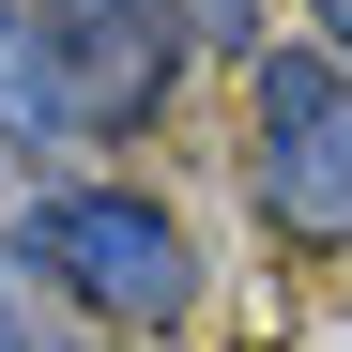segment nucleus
Segmentation results:
<instances>
[{
  "label": "nucleus",
  "mask_w": 352,
  "mask_h": 352,
  "mask_svg": "<svg viewBox=\"0 0 352 352\" xmlns=\"http://www.w3.org/2000/svg\"><path fill=\"white\" fill-rule=\"evenodd\" d=\"M31 261L62 276L77 307H107V322H184V307H199L184 230H168L138 184H62V199H31Z\"/></svg>",
  "instance_id": "f257e3e1"
},
{
  "label": "nucleus",
  "mask_w": 352,
  "mask_h": 352,
  "mask_svg": "<svg viewBox=\"0 0 352 352\" xmlns=\"http://www.w3.org/2000/svg\"><path fill=\"white\" fill-rule=\"evenodd\" d=\"M245 184L291 245H352V62L261 46V168Z\"/></svg>",
  "instance_id": "f03ea898"
},
{
  "label": "nucleus",
  "mask_w": 352,
  "mask_h": 352,
  "mask_svg": "<svg viewBox=\"0 0 352 352\" xmlns=\"http://www.w3.org/2000/svg\"><path fill=\"white\" fill-rule=\"evenodd\" d=\"M46 46H62V107L92 138H138L153 107H168V77H184V16H168V0H62V16H46Z\"/></svg>",
  "instance_id": "7ed1b4c3"
},
{
  "label": "nucleus",
  "mask_w": 352,
  "mask_h": 352,
  "mask_svg": "<svg viewBox=\"0 0 352 352\" xmlns=\"http://www.w3.org/2000/svg\"><path fill=\"white\" fill-rule=\"evenodd\" d=\"M62 123H77V107H62V46L0 0V153H16V138H62Z\"/></svg>",
  "instance_id": "20e7f679"
},
{
  "label": "nucleus",
  "mask_w": 352,
  "mask_h": 352,
  "mask_svg": "<svg viewBox=\"0 0 352 352\" xmlns=\"http://www.w3.org/2000/svg\"><path fill=\"white\" fill-rule=\"evenodd\" d=\"M168 16H184L199 46H261V0H168Z\"/></svg>",
  "instance_id": "39448f33"
},
{
  "label": "nucleus",
  "mask_w": 352,
  "mask_h": 352,
  "mask_svg": "<svg viewBox=\"0 0 352 352\" xmlns=\"http://www.w3.org/2000/svg\"><path fill=\"white\" fill-rule=\"evenodd\" d=\"M307 16H322V62H352V0H307Z\"/></svg>",
  "instance_id": "423d86ee"
},
{
  "label": "nucleus",
  "mask_w": 352,
  "mask_h": 352,
  "mask_svg": "<svg viewBox=\"0 0 352 352\" xmlns=\"http://www.w3.org/2000/svg\"><path fill=\"white\" fill-rule=\"evenodd\" d=\"M0 352H16V261H0Z\"/></svg>",
  "instance_id": "0eeeda50"
}]
</instances>
